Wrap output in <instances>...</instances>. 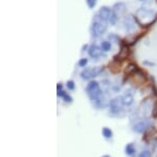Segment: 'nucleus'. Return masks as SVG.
I'll list each match as a JSON object with an SVG mask.
<instances>
[{
    "instance_id": "nucleus-1",
    "label": "nucleus",
    "mask_w": 157,
    "mask_h": 157,
    "mask_svg": "<svg viewBox=\"0 0 157 157\" xmlns=\"http://www.w3.org/2000/svg\"><path fill=\"white\" fill-rule=\"evenodd\" d=\"M134 18L139 27H149L155 23L157 20V14L152 9L146 6L138 7L134 14Z\"/></svg>"
},
{
    "instance_id": "nucleus-2",
    "label": "nucleus",
    "mask_w": 157,
    "mask_h": 157,
    "mask_svg": "<svg viewBox=\"0 0 157 157\" xmlns=\"http://www.w3.org/2000/svg\"><path fill=\"white\" fill-rule=\"evenodd\" d=\"M86 93H87L88 97L91 101L98 100L100 97L104 95V91L101 88V85L95 80H91L87 85H86Z\"/></svg>"
},
{
    "instance_id": "nucleus-3",
    "label": "nucleus",
    "mask_w": 157,
    "mask_h": 157,
    "mask_svg": "<svg viewBox=\"0 0 157 157\" xmlns=\"http://www.w3.org/2000/svg\"><path fill=\"white\" fill-rule=\"evenodd\" d=\"M108 30V22H105L101 19L93 18L92 25H91V36L93 38H98L103 36Z\"/></svg>"
},
{
    "instance_id": "nucleus-4",
    "label": "nucleus",
    "mask_w": 157,
    "mask_h": 157,
    "mask_svg": "<svg viewBox=\"0 0 157 157\" xmlns=\"http://www.w3.org/2000/svg\"><path fill=\"white\" fill-rule=\"evenodd\" d=\"M104 72L103 67H91V68H84L82 72L80 73V76L84 80H90L94 77H98Z\"/></svg>"
},
{
    "instance_id": "nucleus-5",
    "label": "nucleus",
    "mask_w": 157,
    "mask_h": 157,
    "mask_svg": "<svg viewBox=\"0 0 157 157\" xmlns=\"http://www.w3.org/2000/svg\"><path fill=\"white\" fill-rule=\"evenodd\" d=\"M88 55L90 58H92L93 60H100L102 58H106V53L104 52L101 48V45H98L95 43H92L89 45L87 51Z\"/></svg>"
},
{
    "instance_id": "nucleus-6",
    "label": "nucleus",
    "mask_w": 157,
    "mask_h": 157,
    "mask_svg": "<svg viewBox=\"0 0 157 157\" xmlns=\"http://www.w3.org/2000/svg\"><path fill=\"white\" fill-rule=\"evenodd\" d=\"M124 102L121 96H117V97L113 98L109 102V108H110V113L113 115H118L121 111H123Z\"/></svg>"
},
{
    "instance_id": "nucleus-7",
    "label": "nucleus",
    "mask_w": 157,
    "mask_h": 157,
    "mask_svg": "<svg viewBox=\"0 0 157 157\" xmlns=\"http://www.w3.org/2000/svg\"><path fill=\"white\" fill-rule=\"evenodd\" d=\"M136 24H137V22H136L133 15H127V16H125V18L123 20V25H124V27H125V31L127 33H131V32L135 31Z\"/></svg>"
},
{
    "instance_id": "nucleus-8",
    "label": "nucleus",
    "mask_w": 157,
    "mask_h": 157,
    "mask_svg": "<svg viewBox=\"0 0 157 157\" xmlns=\"http://www.w3.org/2000/svg\"><path fill=\"white\" fill-rule=\"evenodd\" d=\"M111 13H112V9L109 6H101L100 9H98V11L97 12V14H95L94 18H98V19H101L103 20V21L105 22H108L109 21V18H110L111 16Z\"/></svg>"
},
{
    "instance_id": "nucleus-9",
    "label": "nucleus",
    "mask_w": 157,
    "mask_h": 157,
    "mask_svg": "<svg viewBox=\"0 0 157 157\" xmlns=\"http://www.w3.org/2000/svg\"><path fill=\"white\" fill-rule=\"evenodd\" d=\"M121 98H123L124 105H126V107L132 105L134 102V89L133 88L128 89L125 94L121 96Z\"/></svg>"
},
{
    "instance_id": "nucleus-10",
    "label": "nucleus",
    "mask_w": 157,
    "mask_h": 157,
    "mask_svg": "<svg viewBox=\"0 0 157 157\" xmlns=\"http://www.w3.org/2000/svg\"><path fill=\"white\" fill-rule=\"evenodd\" d=\"M126 10H127V6H126V3L123 1L116 2V3H114V6H112V11L114 12L118 17L123 16L126 13Z\"/></svg>"
},
{
    "instance_id": "nucleus-11",
    "label": "nucleus",
    "mask_w": 157,
    "mask_h": 157,
    "mask_svg": "<svg viewBox=\"0 0 157 157\" xmlns=\"http://www.w3.org/2000/svg\"><path fill=\"white\" fill-rule=\"evenodd\" d=\"M148 126H150V123H149L148 121H140V122L136 123V125L133 126V130L135 131L136 133H143L146 131Z\"/></svg>"
},
{
    "instance_id": "nucleus-12",
    "label": "nucleus",
    "mask_w": 157,
    "mask_h": 157,
    "mask_svg": "<svg viewBox=\"0 0 157 157\" xmlns=\"http://www.w3.org/2000/svg\"><path fill=\"white\" fill-rule=\"evenodd\" d=\"M139 71H140V69L138 68L137 64H135V63H129L127 65V69H126V75L128 74V76H130V75L137 74Z\"/></svg>"
},
{
    "instance_id": "nucleus-13",
    "label": "nucleus",
    "mask_w": 157,
    "mask_h": 157,
    "mask_svg": "<svg viewBox=\"0 0 157 157\" xmlns=\"http://www.w3.org/2000/svg\"><path fill=\"white\" fill-rule=\"evenodd\" d=\"M58 96L62 98V99L64 100L65 102H67V103H71L72 102V97L69 94H68V93L65 92V91H63V90L58 91Z\"/></svg>"
},
{
    "instance_id": "nucleus-14",
    "label": "nucleus",
    "mask_w": 157,
    "mask_h": 157,
    "mask_svg": "<svg viewBox=\"0 0 157 157\" xmlns=\"http://www.w3.org/2000/svg\"><path fill=\"white\" fill-rule=\"evenodd\" d=\"M101 48L105 53L110 52L111 49H112V42H110L109 40H104V41L101 42Z\"/></svg>"
},
{
    "instance_id": "nucleus-15",
    "label": "nucleus",
    "mask_w": 157,
    "mask_h": 157,
    "mask_svg": "<svg viewBox=\"0 0 157 157\" xmlns=\"http://www.w3.org/2000/svg\"><path fill=\"white\" fill-rule=\"evenodd\" d=\"M107 38H108L109 41L113 42V43H121V37L118 36L117 34H115V33H110V34L107 36Z\"/></svg>"
},
{
    "instance_id": "nucleus-16",
    "label": "nucleus",
    "mask_w": 157,
    "mask_h": 157,
    "mask_svg": "<svg viewBox=\"0 0 157 157\" xmlns=\"http://www.w3.org/2000/svg\"><path fill=\"white\" fill-rule=\"evenodd\" d=\"M118 19H120V17H118L117 15H116L115 13L112 11V13H111V16H110V18H109L108 24H110V25H115L116 23H117Z\"/></svg>"
},
{
    "instance_id": "nucleus-17",
    "label": "nucleus",
    "mask_w": 157,
    "mask_h": 157,
    "mask_svg": "<svg viewBox=\"0 0 157 157\" xmlns=\"http://www.w3.org/2000/svg\"><path fill=\"white\" fill-rule=\"evenodd\" d=\"M134 152H135V148H134V146L132 143H128L127 146H126V153L128 154V155H133Z\"/></svg>"
},
{
    "instance_id": "nucleus-18",
    "label": "nucleus",
    "mask_w": 157,
    "mask_h": 157,
    "mask_svg": "<svg viewBox=\"0 0 157 157\" xmlns=\"http://www.w3.org/2000/svg\"><path fill=\"white\" fill-rule=\"evenodd\" d=\"M103 135L105 136L106 138H110V137H112V131L110 130V129H108V128H104L103 129Z\"/></svg>"
},
{
    "instance_id": "nucleus-19",
    "label": "nucleus",
    "mask_w": 157,
    "mask_h": 157,
    "mask_svg": "<svg viewBox=\"0 0 157 157\" xmlns=\"http://www.w3.org/2000/svg\"><path fill=\"white\" fill-rule=\"evenodd\" d=\"M87 63H88V58H81L78 62V65L80 68H86Z\"/></svg>"
},
{
    "instance_id": "nucleus-20",
    "label": "nucleus",
    "mask_w": 157,
    "mask_h": 157,
    "mask_svg": "<svg viewBox=\"0 0 157 157\" xmlns=\"http://www.w3.org/2000/svg\"><path fill=\"white\" fill-rule=\"evenodd\" d=\"M86 3L89 9H94L98 3V0H86Z\"/></svg>"
},
{
    "instance_id": "nucleus-21",
    "label": "nucleus",
    "mask_w": 157,
    "mask_h": 157,
    "mask_svg": "<svg viewBox=\"0 0 157 157\" xmlns=\"http://www.w3.org/2000/svg\"><path fill=\"white\" fill-rule=\"evenodd\" d=\"M66 87L69 91H73L75 88V81L73 80H68V81L66 82Z\"/></svg>"
},
{
    "instance_id": "nucleus-22",
    "label": "nucleus",
    "mask_w": 157,
    "mask_h": 157,
    "mask_svg": "<svg viewBox=\"0 0 157 157\" xmlns=\"http://www.w3.org/2000/svg\"><path fill=\"white\" fill-rule=\"evenodd\" d=\"M138 157H151V152L146 150V151H143L140 154L138 155Z\"/></svg>"
},
{
    "instance_id": "nucleus-23",
    "label": "nucleus",
    "mask_w": 157,
    "mask_h": 157,
    "mask_svg": "<svg viewBox=\"0 0 157 157\" xmlns=\"http://www.w3.org/2000/svg\"><path fill=\"white\" fill-rule=\"evenodd\" d=\"M152 115H153V117H157V101L155 102V105H154V109H153V112H152Z\"/></svg>"
},
{
    "instance_id": "nucleus-24",
    "label": "nucleus",
    "mask_w": 157,
    "mask_h": 157,
    "mask_svg": "<svg viewBox=\"0 0 157 157\" xmlns=\"http://www.w3.org/2000/svg\"><path fill=\"white\" fill-rule=\"evenodd\" d=\"M144 64H145V65H149V67H154V65H155V63L149 61V60H145V61H144Z\"/></svg>"
},
{
    "instance_id": "nucleus-25",
    "label": "nucleus",
    "mask_w": 157,
    "mask_h": 157,
    "mask_svg": "<svg viewBox=\"0 0 157 157\" xmlns=\"http://www.w3.org/2000/svg\"><path fill=\"white\" fill-rule=\"evenodd\" d=\"M57 89H58V91H61L63 89V85H62V83H58V87H57Z\"/></svg>"
},
{
    "instance_id": "nucleus-26",
    "label": "nucleus",
    "mask_w": 157,
    "mask_h": 157,
    "mask_svg": "<svg viewBox=\"0 0 157 157\" xmlns=\"http://www.w3.org/2000/svg\"><path fill=\"white\" fill-rule=\"evenodd\" d=\"M139 1H141V2H145V1H147V0H139Z\"/></svg>"
},
{
    "instance_id": "nucleus-27",
    "label": "nucleus",
    "mask_w": 157,
    "mask_h": 157,
    "mask_svg": "<svg viewBox=\"0 0 157 157\" xmlns=\"http://www.w3.org/2000/svg\"><path fill=\"white\" fill-rule=\"evenodd\" d=\"M103 157H110V156H109V155H105V156H103Z\"/></svg>"
}]
</instances>
